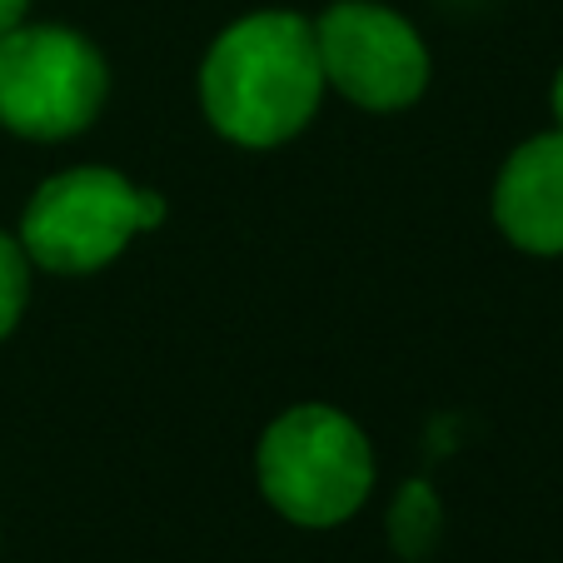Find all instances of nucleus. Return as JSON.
<instances>
[{
	"label": "nucleus",
	"instance_id": "obj_8",
	"mask_svg": "<svg viewBox=\"0 0 563 563\" xmlns=\"http://www.w3.org/2000/svg\"><path fill=\"white\" fill-rule=\"evenodd\" d=\"M25 299H31V260L11 234H0V340L21 324Z\"/></svg>",
	"mask_w": 563,
	"mask_h": 563
},
{
	"label": "nucleus",
	"instance_id": "obj_4",
	"mask_svg": "<svg viewBox=\"0 0 563 563\" xmlns=\"http://www.w3.org/2000/svg\"><path fill=\"white\" fill-rule=\"evenodd\" d=\"M140 190L115 170H65L31 195L21 220V250L41 269L55 275H90L110 265L140 230L135 220Z\"/></svg>",
	"mask_w": 563,
	"mask_h": 563
},
{
	"label": "nucleus",
	"instance_id": "obj_7",
	"mask_svg": "<svg viewBox=\"0 0 563 563\" xmlns=\"http://www.w3.org/2000/svg\"><path fill=\"white\" fill-rule=\"evenodd\" d=\"M389 539L394 549L405 553V559H424L439 539V499L429 484H405L399 499H394V514H389Z\"/></svg>",
	"mask_w": 563,
	"mask_h": 563
},
{
	"label": "nucleus",
	"instance_id": "obj_9",
	"mask_svg": "<svg viewBox=\"0 0 563 563\" xmlns=\"http://www.w3.org/2000/svg\"><path fill=\"white\" fill-rule=\"evenodd\" d=\"M135 220H140V230H155V224L165 220V200H159V195H150V190H140V200H135Z\"/></svg>",
	"mask_w": 563,
	"mask_h": 563
},
{
	"label": "nucleus",
	"instance_id": "obj_3",
	"mask_svg": "<svg viewBox=\"0 0 563 563\" xmlns=\"http://www.w3.org/2000/svg\"><path fill=\"white\" fill-rule=\"evenodd\" d=\"M110 70L86 35L15 25L0 35V125L25 140H70L100 115Z\"/></svg>",
	"mask_w": 563,
	"mask_h": 563
},
{
	"label": "nucleus",
	"instance_id": "obj_5",
	"mask_svg": "<svg viewBox=\"0 0 563 563\" xmlns=\"http://www.w3.org/2000/svg\"><path fill=\"white\" fill-rule=\"evenodd\" d=\"M324 80L364 110H405L429 86L419 31L374 0H340L314 21Z\"/></svg>",
	"mask_w": 563,
	"mask_h": 563
},
{
	"label": "nucleus",
	"instance_id": "obj_1",
	"mask_svg": "<svg viewBox=\"0 0 563 563\" xmlns=\"http://www.w3.org/2000/svg\"><path fill=\"white\" fill-rule=\"evenodd\" d=\"M324 96L314 25L295 11L234 21L200 65V100L224 140L269 150L295 140Z\"/></svg>",
	"mask_w": 563,
	"mask_h": 563
},
{
	"label": "nucleus",
	"instance_id": "obj_10",
	"mask_svg": "<svg viewBox=\"0 0 563 563\" xmlns=\"http://www.w3.org/2000/svg\"><path fill=\"white\" fill-rule=\"evenodd\" d=\"M25 5H31V0H0V35H11L15 25L25 21Z\"/></svg>",
	"mask_w": 563,
	"mask_h": 563
},
{
	"label": "nucleus",
	"instance_id": "obj_2",
	"mask_svg": "<svg viewBox=\"0 0 563 563\" xmlns=\"http://www.w3.org/2000/svg\"><path fill=\"white\" fill-rule=\"evenodd\" d=\"M260 489L299 529H334L374 489L364 429L330 405H299L260 439Z\"/></svg>",
	"mask_w": 563,
	"mask_h": 563
},
{
	"label": "nucleus",
	"instance_id": "obj_6",
	"mask_svg": "<svg viewBox=\"0 0 563 563\" xmlns=\"http://www.w3.org/2000/svg\"><path fill=\"white\" fill-rule=\"evenodd\" d=\"M494 220L529 255H563V130L509 155L494 185Z\"/></svg>",
	"mask_w": 563,
	"mask_h": 563
},
{
	"label": "nucleus",
	"instance_id": "obj_11",
	"mask_svg": "<svg viewBox=\"0 0 563 563\" xmlns=\"http://www.w3.org/2000/svg\"><path fill=\"white\" fill-rule=\"evenodd\" d=\"M553 120H559V130H563V70H559V80H553Z\"/></svg>",
	"mask_w": 563,
	"mask_h": 563
}]
</instances>
